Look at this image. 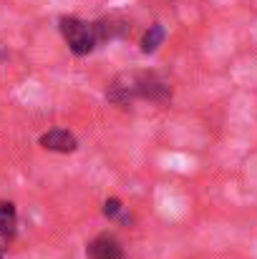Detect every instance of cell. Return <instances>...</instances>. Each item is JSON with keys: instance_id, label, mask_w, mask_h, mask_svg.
I'll use <instances>...</instances> for the list:
<instances>
[{"instance_id": "1", "label": "cell", "mask_w": 257, "mask_h": 259, "mask_svg": "<svg viewBox=\"0 0 257 259\" xmlns=\"http://www.w3.org/2000/svg\"><path fill=\"white\" fill-rule=\"evenodd\" d=\"M169 96V83L162 81L157 73H124L108 86V98L116 103H126L134 98L164 101Z\"/></svg>"}, {"instance_id": "2", "label": "cell", "mask_w": 257, "mask_h": 259, "mask_svg": "<svg viewBox=\"0 0 257 259\" xmlns=\"http://www.w3.org/2000/svg\"><path fill=\"white\" fill-rule=\"evenodd\" d=\"M61 33H63V38L68 40V48L76 56L91 53L101 43L96 23H84L79 18H61Z\"/></svg>"}, {"instance_id": "3", "label": "cell", "mask_w": 257, "mask_h": 259, "mask_svg": "<svg viewBox=\"0 0 257 259\" xmlns=\"http://www.w3.org/2000/svg\"><path fill=\"white\" fill-rule=\"evenodd\" d=\"M86 254H88V259H126L124 257L121 244H119V239L111 237V234H101V237H96V239L88 244Z\"/></svg>"}, {"instance_id": "4", "label": "cell", "mask_w": 257, "mask_h": 259, "mask_svg": "<svg viewBox=\"0 0 257 259\" xmlns=\"http://www.w3.org/2000/svg\"><path fill=\"white\" fill-rule=\"evenodd\" d=\"M41 146L48 149V151H56V154H71L79 149V141L71 131H63V128H53L48 134L41 136Z\"/></svg>"}, {"instance_id": "5", "label": "cell", "mask_w": 257, "mask_h": 259, "mask_svg": "<svg viewBox=\"0 0 257 259\" xmlns=\"http://www.w3.org/2000/svg\"><path fill=\"white\" fill-rule=\"evenodd\" d=\"M15 237V206L10 201H0V259L5 247Z\"/></svg>"}, {"instance_id": "6", "label": "cell", "mask_w": 257, "mask_h": 259, "mask_svg": "<svg viewBox=\"0 0 257 259\" xmlns=\"http://www.w3.org/2000/svg\"><path fill=\"white\" fill-rule=\"evenodd\" d=\"M162 40H164V28L162 25H149V30L141 38V51L144 53H154L162 46Z\"/></svg>"}, {"instance_id": "7", "label": "cell", "mask_w": 257, "mask_h": 259, "mask_svg": "<svg viewBox=\"0 0 257 259\" xmlns=\"http://www.w3.org/2000/svg\"><path fill=\"white\" fill-rule=\"evenodd\" d=\"M119 211H121V201H119V199H108V201L103 204V214H106V217H116Z\"/></svg>"}]
</instances>
